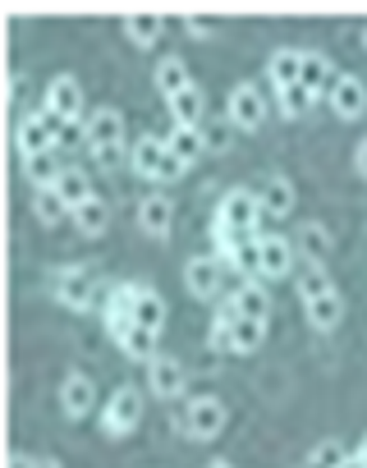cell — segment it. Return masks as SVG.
I'll return each mask as SVG.
<instances>
[{
	"label": "cell",
	"mask_w": 367,
	"mask_h": 468,
	"mask_svg": "<svg viewBox=\"0 0 367 468\" xmlns=\"http://www.w3.org/2000/svg\"><path fill=\"white\" fill-rule=\"evenodd\" d=\"M138 418H142V395H138V386H120V390L110 395V404H106L101 427H106V436H129V431L138 427Z\"/></svg>",
	"instance_id": "cell-1"
},
{
	"label": "cell",
	"mask_w": 367,
	"mask_h": 468,
	"mask_svg": "<svg viewBox=\"0 0 367 468\" xmlns=\"http://www.w3.org/2000/svg\"><path fill=\"white\" fill-rule=\"evenodd\" d=\"M299 83H303V88H308L317 101H330V97L340 92L344 74H340V69H335L326 56H312V51H308V56H303V79H299Z\"/></svg>",
	"instance_id": "cell-2"
},
{
	"label": "cell",
	"mask_w": 367,
	"mask_h": 468,
	"mask_svg": "<svg viewBox=\"0 0 367 468\" xmlns=\"http://www.w3.org/2000/svg\"><path fill=\"white\" fill-rule=\"evenodd\" d=\"M216 216H221V220H230L235 229H257V216H267V211H262V197H257V193L235 188V193H225V197H221Z\"/></svg>",
	"instance_id": "cell-3"
},
{
	"label": "cell",
	"mask_w": 367,
	"mask_h": 468,
	"mask_svg": "<svg viewBox=\"0 0 367 468\" xmlns=\"http://www.w3.org/2000/svg\"><path fill=\"white\" fill-rule=\"evenodd\" d=\"M230 120H235L239 129H262L267 101H262V92H257L253 83H239V88L230 92Z\"/></svg>",
	"instance_id": "cell-4"
},
{
	"label": "cell",
	"mask_w": 367,
	"mask_h": 468,
	"mask_svg": "<svg viewBox=\"0 0 367 468\" xmlns=\"http://www.w3.org/2000/svg\"><path fill=\"white\" fill-rule=\"evenodd\" d=\"M189 436H198V441H212V436H221V427H225V404L221 399H194L189 404Z\"/></svg>",
	"instance_id": "cell-5"
},
{
	"label": "cell",
	"mask_w": 367,
	"mask_h": 468,
	"mask_svg": "<svg viewBox=\"0 0 367 468\" xmlns=\"http://www.w3.org/2000/svg\"><path fill=\"white\" fill-rule=\"evenodd\" d=\"M165 138H156V133H142L133 147H129V165H133V175H142V179H156V170H161V161H165Z\"/></svg>",
	"instance_id": "cell-6"
},
{
	"label": "cell",
	"mask_w": 367,
	"mask_h": 468,
	"mask_svg": "<svg viewBox=\"0 0 367 468\" xmlns=\"http://www.w3.org/2000/svg\"><path fill=\"white\" fill-rule=\"evenodd\" d=\"M262 276L267 281H280V276H289V267H294V244L289 239H280V234H262Z\"/></svg>",
	"instance_id": "cell-7"
},
{
	"label": "cell",
	"mask_w": 367,
	"mask_h": 468,
	"mask_svg": "<svg viewBox=\"0 0 367 468\" xmlns=\"http://www.w3.org/2000/svg\"><path fill=\"white\" fill-rule=\"evenodd\" d=\"M184 285L194 290V299H212L221 290V262L216 258H194L184 267Z\"/></svg>",
	"instance_id": "cell-8"
},
{
	"label": "cell",
	"mask_w": 367,
	"mask_h": 468,
	"mask_svg": "<svg viewBox=\"0 0 367 468\" xmlns=\"http://www.w3.org/2000/svg\"><path fill=\"white\" fill-rule=\"evenodd\" d=\"M56 294H60V303H65V308H88V303H92V294H97V276L74 267V271H65V276H60Z\"/></svg>",
	"instance_id": "cell-9"
},
{
	"label": "cell",
	"mask_w": 367,
	"mask_h": 468,
	"mask_svg": "<svg viewBox=\"0 0 367 468\" xmlns=\"http://www.w3.org/2000/svg\"><path fill=\"white\" fill-rule=\"evenodd\" d=\"M124 138V115L120 111H92L88 115V147H110V143H120Z\"/></svg>",
	"instance_id": "cell-10"
},
{
	"label": "cell",
	"mask_w": 367,
	"mask_h": 468,
	"mask_svg": "<svg viewBox=\"0 0 367 468\" xmlns=\"http://www.w3.org/2000/svg\"><path fill=\"white\" fill-rule=\"evenodd\" d=\"M19 152L24 156H42V152H56V133H51V124L33 111L24 124H19Z\"/></svg>",
	"instance_id": "cell-11"
},
{
	"label": "cell",
	"mask_w": 367,
	"mask_h": 468,
	"mask_svg": "<svg viewBox=\"0 0 367 468\" xmlns=\"http://www.w3.org/2000/svg\"><path fill=\"white\" fill-rule=\"evenodd\" d=\"M138 220H142V229L152 234V239H165V234H170V220H174V207H170V197H161V193L142 197V207H138Z\"/></svg>",
	"instance_id": "cell-12"
},
{
	"label": "cell",
	"mask_w": 367,
	"mask_h": 468,
	"mask_svg": "<svg viewBox=\"0 0 367 468\" xmlns=\"http://www.w3.org/2000/svg\"><path fill=\"white\" fill-rule=\"evenodd\" d=\"M189 88H194V79H189V69H184L179 56H165V60L156 65V92H161L165 101H174L179 92H189Z\"/></svg>",
	"instance_id": "cell-13"
},
{
	"label": "cell",
	"mask_w": 367,
	"mask_h": 468,
	"mask_svg": "<svg viewBox=\"0 0 367 468\" xmlns=\"http://www.w3.org/2000/svg\"><path fill=\"white\" fill-rule=\"evenodd\" d=\"M47 106H51L56 115H65V120H79V111H83V92H79V83H74L69 74H60V79L47 88Z\"/></svg>",
	"instance_id": "cell-14"
},
{
	"label": "cell",
	"mask_w": 367,
	"mask_h": 468,
	"mask_svg": "<svg viewBox=\"0 0 367 468\" xmlns=\"http://www.w3.org/2000/svg\"><path fill=\"white\" fill-rule=\"evenodd\" d=\"M133 326L161 335V326H165V299H161L156 290H142V285H138V299H133Z\"/></svg>",
	"instance_id": "cell-15"
},
{
	"label": "cell",
	"mask_w": 367,
	"mask_h": 468,
	"mask_svg": "<svg viewBox=\"0 0 367 468\" xmlns=\"http://www.w3.org/2000/svg\"><path fill=\"white\" fill-rule=\"evenodd\" d=\"M65 170H69V165L60 161V152H42V156H24V175H28V179H33L37 188H56Z\"/></svg>",
	"instance_id": "cell-16"
},
{
	"label": "cell",
	"mask_w": 367,
	"mask_h": 468,
	"mask_svg": "<svg viewBox=\"0 0 367 468\" xmlns=\"http://www.w3.org/2000/svg\"><path fill=\"white\" fill-rule=\"evenodd\" d=\"M152 395H161V399H174V395H184V367L174 363V358H152Z\"/></svg>",
	"instance_id": "cell-17"
},
{
	"label": "cell",
	"mask_w": 367,
	"mask_h": 468,
	"mask_svg": "<svg viewBox=\"0 0 367 468\" xmlns=\"http://www.w3.org/2000/svg\"><path fill=\"white\" fill-rule=\"evenodd\" d=\"M92 381L83 377V372H74V377H65V386H60V409L69 413V418H83L88 409H92Z\"/></svg>",
	"instance_id": "cell-18"
},
{
	"label": "cell",
	"mask_w": 367,
	"mask_h": 468,
	"mask_svg": "<svg viewBox=\"0 0 367 468\" xmlns=\"http://www.w3.org/2000/svg\"><path fill=\"white\" fill-rule=\"evenodd\" d=\"M330 106H335V115H340V120H358V115L367 111V88H362L358 79H349V74H344V83H340V92L330 97Z\"/></svg>",
	"instance_id": "cell-19"
},
{
	"label": "cell",
	"mask_w": 367,
	"mask_h": 468,
	"mask_svg": "<svg viewBox=\"0 0 367 468\" xmlns=\"http://www.w3.org/2000/svg\"><path fill=\"white\" fill-rule=\"evenodd\" d=\"M257 197H262V211H267V216H289V211H294V184H289L285 175H271Z\"/></svg>",
	"instance_id": "cell-20"
},
{
	"label": "cell",
	"mask_w": 367,
	"mask_h": 468,
	"mask_svg": "<svg viewBox=\"0 0 367 468\" xmlns=\"http://www.w3.org/2000/svg\"><path fill=\"white\" fill-rule=\"evenodd\" d=\"M239 317H248V322H267V313H271V299H267V290L257 285V281H248L239 294H235V303H230Z\"/></svg>",
	"instance_id": "cell-21"
},
{
	"label": "cell",
	"mask_w": 367,
	"mask_h": 468,
	"mask_svg": "<svg viewBox=\"0 0 367 468\" xmlns=\"http://www.w3.org/2000/svg\"><path fill=\"white\" fill-rule=\"evenodd\" d=\"M165 147H170V156H179L184 165H194V161L203 156V147H207V133H203V129H174V133L165 138Z\"/></svg>",
	"instance_id": "cell-22"
},
{
	"label": "cell",
	"mask_w": 367,
	"mask_h": 468,
	"mask_svg": "<svg viewBox=\"0 0 367 468\" xmlns=\"http://www.w3.org/2000/svg\"><path fill=\"white\" fill-rule=\"evenodd\" d=\"M267 69H271V83H276V92H280V88H294V83L303 79V51H276Z\"/></svg>",
	"instance_id": "cell-23"
},
{
	"label": "cell",
	"mask_w": 367,
	"mask_h": 468,
	"mask_svg": "<svg viewBox=\"0 0 367 468\" xmlns=\"http://www.w3.org/2000/svg\"><path fill=\"white\" fill-rule=\"evenodd\" d=\"M56 193H60V197L69 202V211H79L83 202H92V197H97V193H92V184H88V175H83L79 165H69V170L60 175V184H56Z\"/></svg>",
	"instance_id": "cell-24"
},
{
	"label": "cell",
	"mask_w": 367,
	"mask_h": 468,
	"mask_svg": "<svg viewBox=\"0 0 367 468\" xmlns=\"http://www.w3.org/2000/svg\"><path fill=\"white\" fill-rule=\"evenodd\" d=\"M340 317H344V303H340V294H335V290L308 303V322H312L317 331H335V326H340Z\"/></svg>",
	"instance_id": "cell-25"
},
{
	"label": "cell",
	"mask_w": 367,
	"mask_h": 468,
	"mask_svg": "<svg viewBox=\"0 0 367 468\" xmlns=\"http://www.w3.org/2000/svg\"><path fill=\"white\" fill-rule=\"evenodd\" d=\"M170 115H174V129H198V120H203V92L198 88L179 92L170 101Z\"/></svg>",
	"instance_id": "cell-26"
},
{
	"label": "cell",
	"mask_w": 367,
	"mask_h": 468,
	"mask_svg": "<svg viewBox=\"0 0 367 468\" xmlns=\"http://www.w3.org/2000/svg\"><path fill=\"white\" fill-rule=\"evenodd\" d=\"M235 326H239V313H235V308H221V313H216V322H212L207 345H212L216 354H230V349H235Z\"/></svg>",
	"instance_id": "cell-27"
},
{
	"label": "cell",
	"mask_w": 367,
	"mask_h": 468,
	"mask_svg": "<svg viewBox=\"0 0 367 468\" xmlns=\"http://www.w3.org/2000/svg\"><path fill=\"white\" fill-rule=\"evenodd\" d=\"M33 211H37V220H42V225H56V220H65V216H69V202H65L56 188H37Z\"/></svg>",
	"instance_id": "cell-28"
},
{
	"label": "cell",
	"mask_w": 367,
	"mask_h": 468,
	"mask_svg": "<svg viewBox=\"0 0 367 468\" xmlns=\"http://www.w3.org/2000/svg\"><path fill=\"white\" fill-rule=\"evenodd\" d=\"M74 225H79L83 234H101V229L110 225V207H106L101 197H92V202H83V207L74 211Z\"/></svg>",
	"instance_id": "cell-29"
},
{
	"label": "cell",
	"mask_w": 367,
	"mask_h": 468,
	"mask_svg": "<svg viewBox=\"0 0 367 468\" xmlns=\"http://www.w3.org/2000/svg\"><path fill=\"white\" fill-rule=\"evenodd\" d=\"M120 349H124L133 363H147V358H156V335H152V331H142V326H133V331L120 340Z\"/></svg>",
	"instance_id": "cell-30"
},
{
	"label": "cell",
	"mask_w": 367,
	"mask_h": 468,
	"mask_svg": "<svg viewBox=\"0 0 367 468\" xmlns=\"http://www.w3.org/2000/svg\"><path fill=\"white\" fill-rule=\"evenodd\" d=\"M124 28H129V37H133L138 47H152V42L161 37V19H156V15H129Z\"/></svg>",
	"instance_id": "cell-31"
},
{
	"label": "cell",
	"mask_w": 367,
	"mask_h": 468,
	"mask_svg": "<svg viewBox=\"0 0 367 468\" xmlns=\"http://www.w3.org/2000/svg\"><path fill=\"white\" fill-rule=\"evenodd\" d=\"M312 101H317V97H312L303 83L280 88V115H289V120H294V115H308V111H312Z\"/></svg>",
	"instance_id": "cell-32"
},
{
	"label": "cell",
	"mask_w": 367,
	"mask_h": 468,
	"mask_svg": "<svg viewBox=\"0 0 367 468\" xmlns=\"http://www.w3.org/2000/svg\"><path fill=\"white\" fill-rule=\"evenodd\" d=\"M262 340H267V322H248V317H239V326H235V354H253Z\"/></svg>",
	"instance_id": "cell-33"
},
{
	"label": "cell",
	"mask_w": 367,
	"mask_h": 468,
	"mask_svg": "<svg viewBox=\"0 0 367 468\" xmlns=\"http://www.w3.org/2000/svg\"><path fill=\"white\" fill-rule=\"evenodd\" d=\"M257 244H262V239H257ZM257 244H244V249H235V253H230V262H235L248 281H257V276H262V249H257Z\"/></svg>",
	"instance_id": "cell-34"
},
{
	"label": "cell",
	"mask_w": 367,
	"mask_h": 468,
	"mask_svg": "<svg viewBox=\"0 0 367 468\" xmlns=\"http://www.w3.org/2000/svg\"><path fill=\"white\" fill-rule=\"evenodd\" d=\"M344 463H349V454H344V445H335V441L317 445L312 459H308V468H344Z\"/></svg>",
	"instance_id": "cell-35"
},
{
	"label": "cell",
	"mask_w": 367,
	"mask_h": 468,
	"mask_svg": "<svg viewBox=\"0 0 367 468\" xmlns=\"http://www.w3.org/2000/svg\"><path fill=\"white\" fill-rule=\"evenodd\" d=\"M299 249H303L308 258H326V249H330V234H326L321 225H308V229H303V239H299Z\"/></svg>",
	"instance_id": "cell-36"
},
{
	"label": "cell",
	"mask_w": 367,
	"mask_h": 468,
	"mask_svg": "<svg viewBox=\"0 0 367 468\" xmlns=\"http://www.w3.org/2000/svg\"><path fill=\"white\" fill-rule=\"evenodd\" d=\"M299 290H303V299L312 303V299H321V294H330V281H326V271H317V267H312V271L303 276V285H299Z\"/></svg>",
	"instance_id": "cell-37"
},
{
	"label": "cell",
	"mask_w": 367,
	"mask_h": 468,
	"mask_svg": "<svg viewBox=\"0 0 367 468\" xmlns=\"http://www.w3.org/2000/svg\"><path fill=\"white\" fill-rule=\"evenodd\" d=\"M79 143H88V124H83V120H69V124L56 133V147H79Z\"/></svg>",
	"instance_id": "cell-38"
},
{
	"label": "cell",
	"mask_w": 367,
	"mask_h": 468,
	"mask_svg": "<svg viewBox=\"0 0 367 468\" xmlns=\"http://www.w3.org/2000/svg\"><path fill=\"white\" fill-rule=\"evenodd\" d=\"M92 156H97V165H101V170H115V165H124V161H129L120 143H110V147H92Z\"/></svg>",
	"instance_id": "cell-39"
},
{
	"label": "cell",
	"mask_w": 367,
	"mask_h": 468,
	"mask_svg": "<svg viewBox=\"0 0 367 468\" xmlns=\"http://www.w3.org/2000/svg\"><path fill=\"white\" fill-rule=\"evenodd\" d=\"M179 175H184V161L165 152V161H161V170H156V179H179Z\"/></svg>",
	"instance_id": "cell-40"
},
{
	"label": "cell",
	"mask_w": 367,
	"mask_h": 468,
	"mask_svg": "<svg viewBox=\"0 0 367 468\" xmlns=\"http://www.w3.org/2000/svg\"><path fill=\"white\" fill-rule=\"evenodd\" d=\"M353 161H358V175H362V179H367V138H362V143H358V152H353Z\"/></svg>",
	"instance_id": "cell-41"
},
{
	"label": "cell",
	"mask_w": 367,
	"mask_h": 468,
	"mask_svg": "<svg viewBox=\"0 0 367 468\" xmlns=\"http://www.w3.org/2000/svg\"><path fill=\"white\" fill-rule=\"evenodd\" d=\"M10 468H37V463H33V459H24V454H15V459H10Z\"/></svg>",
	"instance_id": "cell-42"
},
{
	"label": "cell",
	"mask_w": 367,
	"mask_h": 468,
	"mask_svg": "<svg viewBox=\"0 0 367 468\" xmlns=\"http://www.w3.org/2000/svg\"><path fill=\"white\" fill-rule=\"evenodd\" d=\"M37 468H65V463H56V459H42V463H37Z\"/></svg>",
	"instance_id": "cell-43"
},
{
	"label": "cell",
	"mask_w": 367,
	"mask_h": 468,
	"mask_svg": "<svg viewBox=\"0 0 367 468\" xmlns=\"http://www.w3.org/2000/svg\"><path fill=\"white\" fill-rule=\"evenodd\" d=\"M344 468H367V463H362V459H349V463H344Z\"/></svg>",
	"instance_id": "cell-44"
},
{
	"label": "cell",
	"mask_w": 367,
	"mask_h": 468,
	"mask_svg": "<svg viewBox=\"0 0 367 468\" xmlns=\"http://www.w3.org/2000/svg\"><path fill=\"white\" fill-rule=\"evenodd\" d=\"M358 459H362V463H367V441H362V450H358Z\"/></svg>",
	"instance_id": "cell-45"
},
{
	"label": "cell",
	"mask_w": 367,
	"mask_h": 468,
	"mask_svg": "<svg viewBox=\"0 0 367 468\" xmlns=\"http://www.w3.org/2000/svg\"><path fill=\"white\" fill-rule=\"evenodd\" d=\"M207 468H230V463H221V459H216V463H207Z\"/></svg>",
	"instance_id": "cell-46"
},
{
	"label": "cell",
	"mask_w": 367,
	"mask_h": 468,
	"mask_svg": "<svg viewBox=\"0 0 367 468\" xmlns=\"http://www.w3.org/2000/svg\"><path fill=\"white\" fill-rule=\"evenodd\" d=\"M362 42H367V33H362Z\"/></svg>",
	"instance_id": "cell-47"
}]
</instances>
